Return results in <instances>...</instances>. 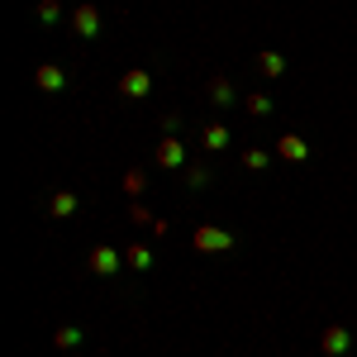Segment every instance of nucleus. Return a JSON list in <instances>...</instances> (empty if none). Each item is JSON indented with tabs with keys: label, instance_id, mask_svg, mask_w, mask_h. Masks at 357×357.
<instances>
[{
	"label": "nucleus",
	"instance_id": "obj_1",
	"mask_svg": "<svg viewBox=\"0 0 357 357\" xmlns=\"http://www.w3.org/2000/svg\"><path fill=\"white\" fill-rule=\"evenodd\" d=\"M195 252H234L238 248V234H229V229H215V224H200L191 234Z\"/></svg>",
	"mask_w": 357,
	"mask_h": 357
},
{
	"label": "nucleus",
	"instance_id": "obj_2",
	"mask_svg": "<svg viewBox=\"0 0 357 357\" xmlns=\"http://www.w3.org/2000/svg\"><path fill=\"white\" fill-rule=\"evenodd\" d=\"M119 96H124V100H148V96H153V72H148V67H129V72L119 77Z\"/></svg>",
	"mask_w": 357,
	"mask_h": 357
},
{
	"label": "nucleus",
	"instance_id": "obj_3",
	"mask_svg": "<svg viewBox=\"0 0 357 357\" xmlns=\"http://www.w3.org/2000/svg\"><path fill=\"white\" fill-rule=\"evenodd\" d=\"M158 167L162 172H186V143H181V134H162V143H158Z\"/></svg>",
	"mask_w": 357,
	"mask_h": 357
},
{
	"label": "nucleus",
	"instance_id": "obj_4",
	"mask_svg": "<svg viewBox=\"0 0 357 357\" xmlns=\"http://www.w3.org/2000/svg\"><path fill=\"white\" fill-rule=\"evenodd\" d=\"M86 267H91L96 276H105V281H114L129 262H124V252H114V248H96V252L86 257Z\"/></svg>",
	"mask_w": 357,
	"mask_h": 357
},
{
	"label": "nucleus",
	"instance_id": "obj_5",
	"mask_svg": "<svg viewBox=\"0 0 357 357\" xmlns=\"http://www.w3.org/2000/svg\"><path fill=\"white\" fill-rule=\"evenodd\" d=\"M33 86H38V91H48V96L67 91V67H57V62H43V67H33Z\"/></svg>",
	"mask_w": 357,
	"mask_h": 357
},
{
	"label": "nucleus",
	"instance_id": "obj_6",
	"mask_svg": "<svg viewBox=\"0 0 357 357\" xmlns=\"http://www.w3.org/2000/svg\"><path fill=\"white\" fill-rule=\"evenodd\" d=\"M319 348H324V357H348L353 353V333L343 329V324H329L324 338H319Z\"/></svg>",
	"mask_w": 357,
	"mask_h": 357
},
{
	"label": "nucleus",
	"instance_id": "obj_7",
	"mask_svg": "<svg viewBox=\"0 0 357 357\" xmlns=\"http://www.w3.org/2000/svg\"><path fill=\"white\" fill-rule=\"evenodd\" d=\"M72 33H77V38H96V33H100V10H96V5H77V10H72Z\"/></svg>",
	"mask_w": 357,
	"mask_h": 357
},
{
	"label": "nucleus",
	"instance_id": "obj_8",
	"mask_svg": "<svg viewBox=\"0 0 357 357\" xmlns=\"http://www.w3.org/2000/svg\"><path fill=\"white\" fill-rule=\"evenodd\" d=\"M77 210H82V195L77 191H53L48 195V215H53V220H72Z\"/></svg>",
	"mask_w": 357,
	"mask_h": 357
},
{
	"label": "nucleus",
	"instance_id": "obj_9",
	"mask_svg": "<svg viewBox=\"0 0 357 357\" xmlns=\"http://www.w3.org/2000/svg\"><path fill=\"white\" fill-rule=\"evenodd\" d=\"M276 158H281V162H305V158H310V143H305L301 134L276 138Z\"/></svg>",
	"mask_w": 357,
	"mask_h": 357
},
{
	"label": "nucleus",
	"instance_id": "obj_10",
	"mask_svg": "<svg viewBox=\"0 0 357 357\" xmlns=\"http://www.w3.org/2000/svg\"><path fill=\"white\" fill-rule=\"evenodd\" d=\"M200 143H205L210 153H224V148L234 143V134H229V124H220V119H210V124L200 129Z\"/></svg>",
	"mask_w": 357,
	"mask_h": 357
},
{
	"label": "nucleus",
	"instance_id": "obj_11",
	"mask_svg": "<svg viewBox=\"0 0 357 357\" xmlns=\"http://www.w3.org/2000/svg\"><path fill=\"white\" fill-rule=\"evenodd\" d=\"M82 343H86V333L77 329V324H62V329L53 333V348H57V353H77Z\"/></svg>",
	"mask_w": 357,
	"mask_h": 357
},
{
	"label": "nucleus",
	"instance_id": "obj_12",
	"mask_svg": "<svg viewBox=\"0 0 357 357\" xmlns=\"http://www.w3.org/2000/svg\"><path fill=\"white\" fill-rule=\"evenodd\" d=\"M124 262H129V272H153V248H143V243H134V248H124Z\"/></svg>",
	"mask_w": 357,
	"mask_h": 357
},
{
	"label": "nucleus",
	"instance_id": "obj_13",
	"mask_svg": "<svg viewBox=\"0 0 357 357\" xmlns=\"http://www.w3.org/2000/svg\"><path fill=\"white\" fill-rule=\"evenodd\" d=\"M210 100H215L220 110H229V105L238 100V91H234V82H229V77H215V82H210Z\"/></svg>",
	"mask_w": 357,
	"mask_h": 357
},
{
	"label": "nucleus",
	"instance_id": "obj_14",
	"mask_svg": "<svg viewBox=\"0 0 357 357\" xmlns=\"http://www.w3.org/2000/svg\"><path fill=\"white\" fill-rule=\"evenodd\" d=\"M257 72H262V77H281V72H286V57L281 53H272V48H267V53H257Z\"/></svg>",
	"mask_w": 357,
	"mask_h": 357
},
{
	"label": "nucleus",
	"instance_id": "obj_15",
	"mask_svg": "<svg viewBox=\"0 0 357 357\" xmlns=\"http://www.w3.org/2000/svg\"><path fill=\"white\" fill-rule=\"evenodd\" d=\"M243 110H248V114H257V119H267V114H272L276 105H272V96H262V91H252V96L243 100Z\"/></svg>",
	"mask_w": 357,
	"mask_h": 357
},
{
	"label": "nucleus",
	"instance_id": "obj_16",
	"mask_svg": "<svg viewBox=\"0 0 357 357\" xmlns=\"http://www.w3.org/2000/svg\"><path fill=\"white\" fill-rule=\"evenodd\" d=\"M243 167H248V172H267V167H272V153H267V148H248Z\"/></svg>",
	"mask_w": 357,
	"mask_h": 357
},
{
	"label": "nucleus",
	"instance_id": "obj_17",
	"mask_svg": "<svg viewBox=\"0 0 357 357\" xmlns=\"http://www.w3.org/2000/svg\"><path fill=\"white\" fill-rule=\"evenodd\" d=\"M38 24H62V0H38Z\"/></svg>",
	"mask_w": 357,
	"mask_h": 357
},
{
	"label": "nucleus",
	"instance_id": "obj_18",
	"mask_svg": "<svg viewBox=\"0 0 357 357\" xmlns=\"http://www.w3.org/2000/svg\"><path fill=\"white\" fill-rule=\"evenodd\" d=\"M210 181H215V176H210V167H186V186H191V191H205V186H210Z\"/></svg>",
	"mask_w": 357,
	"mask_h": 357
},
{
	"label": "nucleus",
	"instance_id": "obj_19",
	"mask_svg": "<svg viewBox=\"0 0 357 357\" xmlns=\"http://www.w3.org/2000/svg\"><path fill=\"white\" fill-rule=\"evenodd\" d=\"M143 186H148V176H143L138 167H129V172H124V191H129V195H138Z\"/></svg>",
	"mask_w": 357,
	"mask_h": 357
},
{
	"label": "nucleus",
	"instance_id": "obj_20",
	"mask_svg": "<svg viewBox=\"0 0 357 357\" xmlns=\"http://www.w3.org/2000/svg\"><path fill=\"white\" fill-rule=\"evenodd\" d=\"M129 220H138V224H153V229H162V220H153V215H148L143 205H134V210H129Z\"/></svg>",
	"mask_w": 357,
	"mask_h": 357
},
{
	"label": "nucleus",
	"instance_id": "obj_21",
	"mask_svg": "<svg viewBox=\"0 0 357 357\" xmlns=\"http://www.w3.org/2000/svg\"><path fill=\"white\" fill-rule=\"evenodd\" d=\"M162 134H181V114H162Z\"/></svg>",
	"mask_w": 357,
	"mask_h": 357
}]
</instances>
